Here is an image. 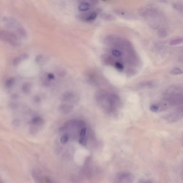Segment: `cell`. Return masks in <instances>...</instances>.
<instances>
[{"mask_svg":"<svg viewBox=\"0 0 183 183\" xmlns=\"http://www.w3.org/2000/svg\"><path fill=\"white\" fill-rule=\"evenodd\" d=\"M97 13L96 12H90L82 13L78 15L79 20L84 22H91L95 20L97 17Z\"/></svg>","mask_w":183,"mask_h":183,"instance_id":"277c9868","label":"cell"},{"mask_svg":"<svg viewBox=\"0 0 183 183\" xmlns=\"http://www.w3.org/2000/svg\"><path fill=\"white\" fill-rule=\"evenodd\" d=\"M31 86L29 83H26L23 85L22 90L24 93H28L30 92Z\"/></svg>","mask_w":183,"mask_h":183,"instance_id":"4fadbf2b","label":"cell"},{"mask_svg":"<svg viewBox=\"0 0 183 183\" xmlns=\"http://www.w3.org/2000/svg\"><path fill=\"white\" fill-rule=\"evenodd\" d=\"M79 142L81 145L85 146L86 145L87 143V139L86 137H80V140H79Z\"/></svg>","mask_w":183,"mask_h":183,"instance_id":"d6986e66","label":"cell"},{"mask_svg":"<svg viewBox=\"0 0 183 183\" xmlns=\"http://www.w3.org/2000/svg\"><path fill=\"white\" fill-rule=\"evenodd\" d=\"M172 6L175 9L182 12L183 8L182 4L178 3H174L173 4Z\"/></svg>","mask_w":183,"mask_h":183,"instance_id":"2e32d148","label":"cell"},{"mask_svg":"<svg viewBox=\"0 0 183 183\" xmlns=\"http://www.w3.org/2000/svg\"><path fill=\"white\" fill-rule=\"evenodd\" d=\"M48 78L50 80H53L55 78V76L52 74H49L48 75Z\"/></svg>","mask_w":183,"mask_h":183,"instance_id":"4316f807","label":"cell"},{"mask_svg":"<svg viewBox=\"0 0 183 183\" xmlns=\"http://www.w3.org/2000/svg\"><path fill=\"white\" fill-rule=\"evenodd\" d=\"M0 39L14 47H18L20 45V41L17 35L8 30H0Z\"/></svg>","mask_w":183,"mask_h":183,"instance_id":"7a4b0ae2","label":"cell"},{"mask_svg":"<svg viewBox=\"0 0 183 183\" xmlns=\"http://www.w3.org/2000/svg\"><path fill=\"white\" fill-rule=\"evenodd\" d=\"M17 32H18L19 35L22 38H26L27 36V34L26 30L24 28L22 27L20 29H19L17 31Z\"/></svg>","mask_w":183,"mask_h":183,"instance_id":"5bb4252c","label":"cell"},{"mask_svg":"<svg viewBox=\"0 0 183 183\" xmlns=\"http://www.w3.org/2000/svg\"><path fill=\"white\" fill-rule=\"evenodd\" d=\"M90 5L89 3L84 2L81 3L79 5L78 8L82 11H87L90 8Z\"/></svg>","mask_w":183,"mask_h":183,"instance_id":"8fae6325","label":"cell"},{"mask_svg":"<svg viewBox=\"0 0 183 183\" xmlns=\"http://www.w3.org/2000/svg\"><path fill=\"white\" fill-rule=\"evenodd\" d=\"M58 75L60 76H65L66 73L64 70H59L58 72L57 73Z\"/></svg>","mask_w":183,"mask_h":183,"instance_id":"484cf974","label":"cell"},{"mask_svg":"<svg viewBox=\"0 0 183 183\" xmlns=\"http://www.w3.org/2000/svg\"><path fill=\"white\" fill-rule=\"evenodd\" d=\"M87 129L86 128H83L80 132V137H85Z\"/></svg>","mask_w":183,"mask_h":183,"instance_id":"cb8c5ba5","label":"cell"},{"mask_svg":"<svg viewBox=\"0 0 183 183\" xmlns=\"http://www.w3.org/2000/svg\"><path fill=\"white\" fill-rule=\"evenodd\" d=\"M35 101L36 102H39L40 101V99L39 97H36L35 98Z\"/></svg>","mask_w":183,"mask_h":183,"instance_id":"83f0119b","label":"cell"},{"mask_svg":"<svg viewBox=\"0 0 183 183\" xmlns=\"http://www.w3.org/2000/svg\"><path fill=\"white\" fill-rule=\"evenodd\" d=\"M140 12L142 17L150 21L149 24L152 28L156 29L159 27V21L162 18V15L158 9L154 7L147 8Z\"/></svg>","mask_w":183,"mask_h":183,"instance_id":"6da1fadb","label":"cell"},{"mask_svg":"<svg viewBox=\"0 0 183 183\" xmlns=\"http://www.w3.org/2000/svg\"><path fill=\"white\" fill-rule=\"evenodd\" d=\"M158 34L160 37L164 38L166 36L167 33L165 29L161 28L159 31Z\"/></svg>","mask_w":183,"mask_h":183,"instance_id":"e0dca14e","label":"cell"},{"mask_svg":"<svg viewBox=\"0 0 183 183\" xmlns=\"http://www.w3.org/2000/svg\"><path fill=\"white\" fill-rule=\"evenodd\" d=\"M73 106L72 105L68 104H63L59 107V110L61 112L64 114H68L73 110Z\"/></svg>","mask_w":183,"mask_h":183,"instance_id":"9c48e42d","label":"cell"},{"mask_svg":"<svg viewBox=\"0 0 183 183\" xmlns=\"http://www.w3.org/2000/svg\"><path fill=\"white\" fill-rule=\"evenodd\" d=\"M171 73L173 74H182V72L180 69L176 68L171 71Z\"/></svg>","mask_w":183,"mask_h":183,"instance_id":"7402d4cb","label":"cell"},{"mask_svg":"<svg viewBox=\"0 0 183 183\" xmlns=\"http://www.w3.org/2000/svg\"><path fill=\"white\" fill-rule=\"evenodd\" d=\"M115 67L119 71H122L124 69V66L120 63L117 62L115 63Z\"/></svg>","mask_w":183,"mask_h":183,"instance_id":"603a6c76","label":"cell"},{"mask_svg":"<svg viewBox=\"0 0 183 183\" xmlns=\"http://www.w3.org/2000/svg\"><path fill=\"white\" fill-rule=\"evenodd\" d=\"M69 140V136L68 135L65 134L61 138V142L62 144H65Z\"/></svg>","mask_w":183,"mask_h":183,"instance_id":"ac0fdd59","label":"cell"},{"mask_svg":"<svg viewBox=\"0 0 183 183\" xmlns=\"http://www.w3.org/2000/svg\"><path fill=\"white\" fill-rule=\"evenodd\" d=\"M134 179L132 174L127 172L117 173L115 178V181L117 183H132L133 182Z\"/></svg>","mask_w":183,"mask_h":183,"instance_id":"3957f363","label":"cell"},{"mask_svg":"<svg viewBox=\"0 0 183 183\" xmlns=\"http://www.w3.org/2000/svg\"><path fill=\"white\" fill-rule=\"evenodd\" d=\"M27 57L25 54H22L21 55V56L15 58L13 59V64L14 65H17L20 64L23 60L26 59Z\"/></svg>","mask_w":183,"mask_h":183,"instance_id":"7c38bea8","label":"cell"},{"mask_svg":"<svg viewBox=\"0 0 183 183\" xmlns=\"http://www.w3.org/2000/svg\"><path fill=\"white\" fill-rule=\"evenodd\" d=\"M159 109V107L155 105H151L150 107V110L153 112H157L158 111Z\"/></svg>","mask_w":183,"mask_h":183,"instance_id":"44dd1931","label":"cell"},{"mask_svg":"<svg viewBox=\"0 0 183 183\" xmlns=\"http://www.w3.org/2000/svg\"><path fill=\"white\" fill-rule=\"evenodd\" d=\"M112 53L113 55L117 57H120L122 55L121 52L117 49L113 50L112 51Z\"/></svg>","mask_w":183,"mask_h":183,"instance_id":"ffe728a7","label":"cell"},{"mask_svg":"<svg viewBox=\"0 0 183 183\" xmlns=\"http://www.w3.org/2000/svg\"><path fill=\"white\" fill-rule=\"evenodd\" d=\"M78 98L76 94L73 92H67L63 94L62 100L64 101L75 103L77 101Z\"/></svg>","mask_w":183,"mask_h":183,"instance_id":"52a82bcc","label":"cell"},{"mask_svg":"<svg viewBox=\"0 0 183 183\" xmlns=\"http://www.w3.org/2000/svg\"><path fill=\"white\" fill-rule=\"evenodd\" d=\"M3 21L8 27L11 29H15L18 30L21 27L19 23L14 19L8 17H5L3 18Z\"/></svg>","mask_w":183,"mask_h":183,"instance_id":"5b68a950","label":"cell"},{"mask_svg":"<svg viewBox=\"0 0 183 183\" xmlns=\"http://www.w3.org/2000/svg\"><path fill=\"white\" fill-rule=\"evenodd\" d=\"M182 39H176L173 40L171 42V44L172 45H175V44H178V43H180L181 42H182Z\"/></svg>","mask_w":183,"mask_h":183,"instance_id":"d4e9b609","label":"cell"},{"mask_svg":"<svg viewBox=\"0 0 183 183\" xmlns=\"http://www.w3.org/2000/svg\"><path fill=\"white\" fill-rule=\"evenodd\" d=\"M100 17L103 20L106 21H112L115 20V17L113 15L107 13H102L100 15Z\"/></svg>","mask_w":183,"mask_h":183,"instance_id":"30bf717a","label":"cell"},{"mask_svg":"<svg viewBox=\"0 0 183 183\" xmlns=\"http://www.w3.org/2000/svg\"><path fill=\"white\" fill-rule=\"evenodd\" d=\"M15 82V80L14 78H9L6 81L5 86L8 88H10L14 85Z\"/></svg>","mask_w":183,"mask_h":183,"instance_id":"9a60e30c","label":"cell"},{"mask_svg":"<svg viewBox=\"0 0 183 183\" xmlns=\"http://www.w3.org/2000/svg\"><path fill=\"white\" fill-rule=\"evenodd\" d=\"M114 12L115 14L119 15V16L122 17L123 18L128 19H132L134 18L133 14L130 12L120 9H115L114 10Z\"/></svg>","mask_w":183,"mask_h":183,"instance_id":"ba28073f","label":"cell"},{"mask_svg":"<svg viewBox=\"0 0 183 183\" xmlns=\"http://www.w3.org/2000/svg\"><path fill=\"white\" fill-rule=\"evenodd\" d=\"M158 1H159L160 2L162 3H166L168 2L167 0H158Z\"/></svg>","mask_w":183,"mask_h":183,"instance_id":"f1b7e54d","label":"cell"},{"mask_svg":"<svg viewBox=\"0 0 183 183\" xmlns=\"http://www.w3.org/2000/svg\"><path fill=\"white\" fill-rule=\"evenodd\" d=\"M183 115L182 109L178 110L165 117V119L170 122H176L182 118Z\"/></svg>","mask_w":183,"mask_h":183,"instance_id":"8992f818","label":"cell"}]
</instances>
